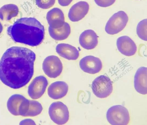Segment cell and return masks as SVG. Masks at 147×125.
I'll return each instance as SVG.
<instances>
[{"label":"cell","instance_id":"obj_1","mask_svg":"<svg viewBox=\"0 0 147 125\" xmlns=\"http://www.w3.org/2000/svg\"><path fill=\"white\" fill-rule=\"evenodd\" d=\"M36 55L31 50L14 46L7 49L0 60V80L14 89L26 85L32 78Z\"/></svg>","mask_w":147,"mask_h":125},{"label":"cell","instance_id":"obj_2","mask_svg":"<svg viewBox=\"0 0 147 125\" xmlns=\"http://www.w3.org/2000/svg\"><path fill=\"white\" fill-rule=\"evenodd\" d=\"M8 34L14 41L31 46L40 44L44 37V26L36 19L24 17L8 27Z\"/></svg>","mask_w":147,"mask_h":125},{"label":"cell","instance_id":"obj_3","mask_svg":"<svg viewBox=\"0 0 147 125\" xmlns=\"http://www.w3.org/2000/svg\"><path fill=\"white\" fill-rule=\"evenodd\" d=\"M106 118L111 125H127L130 121L129 112L127 109L121 105H116L109 108L106 113Z\"/></svg>","mask_w":147,"mask_h":125},{"label":"cell","instance_id":"obj_4","mask_svg":"<svg viewBox=\"0 0 147 125\" xmlns=\"http://www.w3.org/2000/svg\"><path fill=\"white\" fill-rule=\"evenodd\" d=\"M128 17L124 11H120L114 14L107 22L105 27L106 32L114 35L121 32L126 26Z\"/></svg>","mask_w":147,"mask_h":125},{"label":"cell","instance_id":"obj_5","mask_svg":"<svg viewBox=\"0 0 147 125\" xmlns=\"http://www.w3.org/2000/svg\"><path fill=\"white\" fill-rule=\"evenodd\" d=\"M91 88L94 94L97 97L105 98L109 96L113 90V83L108 77L101 75L92 82Z\"/></svg>","mask_w":147,"mask_h":125},{"label":"cell","instance_id":"obj_6","mask_svg":"<svg viewBox=\"0 0 147 125\" xmlns=\"http://www.w3.org/2000/svg\"><path fill=\"white\" fill-rule=\"evenodd\" d=\"M49 114L51 120L58 125L66 123L69 118V113L67 107L61 101L53 103L49 109Z\"/></svg>","mask_w":147,"mask_h":125},{"label":"cell","instance_id":"obj_7","mask_svg":"<svg viewBox=\"0 0 147 125\" xmlns=\"http://www.w3.org/2000/svg\"><path fill=\"white\" fill-rule=\"evenodd\" d=\"M42 67L45 74L51 78H55L59 76L63 69L60 59L55 55L47 57L43 61Z\"/></svg>","mask_w":147,"mask_h":125},{"label":"cell","instance_id":"obj_8","mask_svg":"<svg viewBox=\"0 0 147 125\" xmlns=\"http://www.w3.org/2000/svg\"><path fill=\"white\" fill-rule=\"evenodd\" d=\"M48 84V81L45 77L42 75L36 77L28 87L29 96L32 99L39 98L45 93Z\"/></svg>","mask_w":147,"mask_h":125},{"label":"cell","instance_id":"obj_9","mask_svg":"<svg viewBox=\"0 0 147 125\" xmlns=\"http://www.w3.org/2000/svg\"><path fill=\"white\" fill-rule=\"evenodd\" d=\"M79 66L84 72L91 74L98 73L102 68L100 59L92 55H88L82 58L79 62Z\"/></svg>","mask_w":147,"mask_h":125},{"label":"cell","instance_id":"obj_10","mask_svg":"<svg viewBox=\"0 0 147 125\" xmlns=\"http://www.w3.org/2000/svg\"><path fill=\"white\" fill-rule=\"evenodd\" d=\"M116 45L119 51L126 56H133L136 52L137 47L135 43L128 36L119 37L117 40Z\"/></svg>","mask_w":147,"mask_h":125},{"label":"cell","instance_id":"obj_11","mask_svg":"<svg viewBox=\"0 0 147 125\" xmlns=\"http://www.w3.org/2000/svg\"><path fill=\"white\" fill-rule=\"evenodd\" d=\"M89 5L86 2L79 1L74 5L70 8L68 13L69 20L72 22L79 21L84 18L88 13Z\"/></svg>","mask_w":147,"mask_h":125},{"label":"cell","instance_id":"obj_12","mask_svg":"<svg viewBox=\"0 0 147 125\" xmlns=\"http://www.w3.org/2000/svg\"><path fill=\"white\" fill-rule=\"evenodd\" d=\"M98 38V36L94 31L88 29L81 33L79 36V41L82 48L87 50H91L97 45Z\"/></svg>","mask_w":147,"mask_h":125},{"label":"cell","instance_id":"obj_13","mask_svg":"<svg viewBox=\"0 0 147 125\" xmlns=\"http://www.w3.org/2000/svg\"><path fill=\"white\" fill-rule=\"evenodd\" d=\"M134 87L139 93L146 95L147 93V68L144 67L139 68L134 77Z\"/></svg>","mask_w":147,"mask_h":125},{"label":"cell","instance_id":"obj_14","mask_svg":"<svg viewBox=\"0 0 147 125\" xmlns=\"http://www.w3.org/2000/svg\"><path fill=\"white\" fill-rule=\"evenodd\" d=\"M68 90L67 84L63 81H57L51 84L49 86L47 93L51 98L54 99L62 98L67 94Z\"/></svg>","mask_w":147,"mask_h":125},{"label":"cell","instance_id":"obj_15","mask_svg":"<svg viewBox=\"0 0 147 125\" xmlns=\"http://www.w3.org/2000/svg\"><path fill=\"white\" fill-rule=\"evenodd\" d=\"M46 19L49 26L54 28L62 27L65 22L62 11L57 7L53 8L47 12Z\"/></svg>","mask_w":147,"mask_h":125},{"label":"cell","instance_id":"obj_16","mask_svg":"<svg viewBox=\"0 0 147 125\" xmlns=\"http://www.w3.org/2000/svg\"><path fill=\"white\" fill-rule=\"evenodd\" d=\"M57 54L62 57L69 60H76L79 57V52L74 46L68 44L60 43L56 47Z\"/></svg>","mask_w":147,"mask_h":125},{"label":"cell","instance_id":"obj_17","mask_svg":"<svg viewBox=\"0 0 147 125\" xmlns=\"http://www.w3.org/2000/svg\"><path fill=\"white\" fill-rule=\"evenodd\" d=\"M48 31L50 36L54 40L62 41L66 39L71 32L70 27L69 24L65 22L63 26L57 28H52L50 26Z\"/></svg>","mask_w":147,"mask_h":125},{"label":"cell","instance_id":"obj_18","mask_svg":"<svg viewBox=\"0 0 147 125\" xmlns=\"http://www.w3.org/2000/svg\"><path fill=\"white\" fill-rule=\"evenodd\" d=\"M26 98L23 95L15 94L11 95L7 102V107L9 112L13 115L19 116V109L23 101Z\"/></svg>","mask_w":147,"mask_h":125},{"label":"cell","instance_id":"obj_19","mask_svg":"<svg viewBox=\"0 0 147 125\" xmlns=\"http://www.w3.org/2000/svg\"><path fill=\"white\" fill-rule=\"evenodd\" d=\"M19 12V9L16 5H5L0 8V19L2 20H9L16 17Z\"/></svg>","mask_w":147,"mask_h":125},{"label":"cell","instance_id":"obj_20","mask_svg":"<svg viewBox=\"0 0 147 125\" xmlns=\"http://www.w3.org/2000/svg\"><path fill=\"white\" fill-rule=\"evenodd\" d=\"M42 110V105L38 101L29 100V104L25 117H34L40 114Z\"/></svg>","mask_w":147,"mask_h":125},{"label":"cell","instance_id":"obj_21","mask_svg":"<svg viewBox=\"0 0 147 125\" xmlns=\"http://www.w3.org/2000/svg\"><path fill=\"white\" fill-rule=\"evenodd\" d=\"M136 33L138 36L141 39L147 40V19H144L140 21L136 28Z\"/></svg>","mask_w":147,"mask_h":125},{"label":"cell","instance_id":"obj_22","mask_svg":"<svg viewBox=\"0 0 147 125\" xmlns=\"http://www.w3.org/2000/svg\"><path fill=\"white\" fill-rule=\"evenodd\" d=\"M55 0H35L36 5L39 8L43 9H49L53 6Z\"/></svg>","mask_w":147,"mask_h":125},{"label":"cell","instance_id":"obj_23","mask_svg":"<svg viewBox=\"0 0 147 125\" xmlns=\"http://www.w3.org/2000/svg\"><path fill=\"white\" fill-rule=\"evenodd\" d=\"M29 104V100L26 98L21 104L19 109V115L25 116Z\"/></svg>","mask_w":147,"mask_h":125},{"label":"cell","instance_id":"obj_24","mask_svg":"<svg viewBox=\"0 0 147 125\" xmlns=\"http://www.w3.org/2000/svg\"><path fill=\"white\" fill-rule=\"evenodd\" d=\"M116 0H94L98 6L101 7H107L112 5Z\"/></svg>","mask_w":147,"mask_h":125},{"label":"cell","instance_id":"obj_25","mask_svg":"<svg viewBox=\"0 0 147 125\" xmlns=\"http://www.w3.org/2000/svg\"><path fill=\"white\" fill-rule=\"evenodd\" d=\"M20 125H35V122L32 119H27L21 121L20 123Z\"/></svg>","mask_w":147,"mask_h":125},{"label":"cell","instance_id":"obj_26","mask_svg":"<svg viewBox=\"0 0 147 125\" xmlns=\"http://www.w3.org/2000/svg\"><path fill=\"white\" fill-rule=\"evenodd\" d=\"M59 4L62 6H66L69 5L73 0H58Z\"/></svg>","mask_w":147,"mask_h":125},{"label":"cell","instance_id":"obj_27","mask_svg":"<svg viewBox=\"0 0 147 125\" xmlns=\"http://www.w3.org/2000/svg\"><path fill=\"white\" fill-rule=\"evenodd\" d=\"M3 30V27L2 25L0 22V36Z\"/></svg>","mask_w":147,"mask_h":125},{"label":"cell","instance_id":"obj_28","mask_svg":"<svg viewBox=\"0 0 147 125\" xmlns=\"http://www.w3.org/2000/svg\"></svg>","mask_w":147,"mask_h":125}]
</instances>
